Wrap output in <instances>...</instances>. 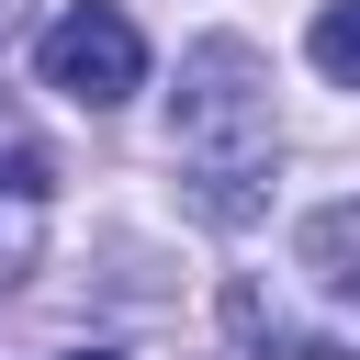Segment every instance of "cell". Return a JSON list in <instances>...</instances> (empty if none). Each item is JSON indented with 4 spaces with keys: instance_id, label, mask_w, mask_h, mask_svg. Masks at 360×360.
<instances>
[{
    "instance_id": "6da1fadb",
    "label": "cell",
    "mask_w": 360,
    "mask_h": 360,
    "mask_svg": "<svg viewBox=\"0 0 360 360\" xmlns=\"http://www.w3.org/2000/svg\"><path fill=\"white\" fill-rule=\"evenodd\" d=\"M169 146H180V169L202 180L214 214H248V180L270 169V90H259V56H248V45H202V56L180 68Z\"/></svg>"
},
{
    "instance_id": "7a4b0ae2",
    "label": "cell",
    "mask_w": 360,
    "mask_h": 360,
    "mask_svg": "<svg viewBox=\"0 0 360 360\" xmlns=\"http://www.w3.org/2000/svg\"><path fill=\"white\" fill-rule=\"evenodd\" d=\"M45 79H56L68 101L112 112V101H135V90H146V34H135L112 0H79L68 22H45Z\"/></svg>"
},
{
    "instance_id": "3957f363",
    "label": "cell",
    "mask_w": 360,
    "mask_h": 360,
    "mask_svg": "<svg viewBox=\"0 0 360 360\" xmlns=\"http://www.w3.org/2000/svg\"><path fill=\"white\" fill-rule=\"evenodd\" d=\"M0 191H11V202H45V191H56V158H45L11 112H0Z\"/></svg>"
},
{
    "instance_id": "277c9868",
    "label": "cell",
    "mask_w": 360,
    "mask_h": 360,
    "mask_svg": "<svg viewBox=\"0 0 360 360\" xmlns=\"http://www.w3.org/2000/svg\"><path fill=\"white\" fill-rule=\"evenodd\" d=\"M315 68H326L338 90H360V0H326V11H315Z\"/></svg>"
},
{
    "instance_id": "5b68a950",
    "label": "cell",
    "mask_w": 360,
    "mask_h": 360,
    "mask_svg": "<svg viewBox=\"0 0 360 360\" xmlns=\"http://www.w3.org/2000/svg\"><path fill=\"white\" fill-rule=\"evenodd\" d=\"M22 259H34V214H11V225H0V281H11Z\"/></svg>"
},
{
    "instance_id": "8992f818",
    "label": "cell",
    "mask_w": 360,
    "mask_h": 360,
    "mask_svg": "<svg viewBox=\"0 0 360 360\" xmlns=\"http://www.w3.org/2000/svg\"><path fill=\"white\" fill-rule=\"evenodd\" d=\"M79 360H112V349H79Z\"/></svg>"
}]
</instances>
